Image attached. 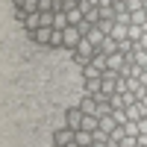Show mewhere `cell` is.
Returning a JSON list of instances; mask_svg holds the SVG:
<instances>
[{
  "mask_svg": "<svg viewBox=\"0 0 147 147\" xmlns=\"http://www.w3.org/2000/svg\"><path fill=\"white\" fill-rule=\"evenodd\" d=\"M74 50H77V62H80V65H88L91 56H94V47H91L88 38H80V44L74 47Z\"/></svg>",
  "mask_w": 147,
  "mask_h": 147,
  "instance_id": "obj_1",
  "label": "cell"
},
{
  "mask_svg": "<svg viewBox=\"0 0 147 147\" xmlns=\"http://www.w3.org/2000/svg\"><path fill=\"white\" fill-rule=\"evenodd\" d=\"M65 121H68V127L77 132V129L82 127V109H80V106H71L68 112H65Z\"/></svg>",
  "mask_w": 147,
  "mask_h": 147,
  "instance_id": "obj_2",
  "label": "cell"
},
{
  "mask_svg": "<svg viewBox=\"0 0 147 147\" xmlns=\"http://www.w3.org/2000/svg\"><path fill=\"white\" fill-rule=\"evenodd\" d=\"M80 38H82V35L77 32V27H68V30L62 32V44H65V47H71V50L80 44Z\"/></svg>",
  "mask_w": 147,
  "mask_h": 147,
  "instance_id": "obj_3",
  "label": "cell"
},
{
  "mask_svg": "<svg viewBox=\"0 0 147 147\" xmlns=\"http://www.w3.org/2000/svg\"><path fill=\"white\" fill-rule=\"evenodd\" d=\"M80 109H82V115H97V100H94L91 94H82Z\"/></svg>",
  "mask_w": 147,
  "mask_h": 147,
  "instance_id": "obj_4",
  "label": "cell"
},
{
  "mask_svg": "<svg viewBox=\"0 0 147 147\" xmlns=\"http://www.w3.org/2000/svg\"><path fill=\"white\" fill-rule=\"evenodd\" d=\"M127 41H147V32H144V27H127Z\"/></svg>",
  "mask_w": 147,
  "mask_h": 147,
  "instance_id": "obj_5",
  "label": "cell"
},
{
  "mask_svg": "<svg viewBox=\"0 0 147 147\" xmlns=\"http://www.w3.org/2000/svg\"><path fill=\"white\" fill-rule=\"evenodd\" d=\"M97 53H103V56H112V53H118V44H115V38H106L100 41V47H97Z\"/></svg>",
  "mask_w": 147,
  "mask_h": 147,
  "instance_id": "obj_6",
  "label": "cell"
},
{
  "mask_svg": "<svg viewBox=\"0 0 147 147\" xmlns=\"http://www.w3.org/2000/svg\"><path fill=\"white\" fill-rule=\"evenodd\" d=\"M74 144H80V147L94 144V141H91V132H88V129H77V132H74Z\"/></svg>",
  "mask_w": 147,
  "mask_h": 147,
  "instance_id": "obj_7",
  "label": "cell"
},
{
  "mask_svg": "<svg viewBox=\"0 0 147 147\" xmlns=\"http://www.w3.org/2000/svg\"><path fill=\"white\" fill-rule=\"evenodd\" d=\"M53 141L56 144H74V129L68 127V129H59L56 136H53Z\"/></svg>",
  "mask_w": 147,
  "mask_h": 147,
  "instance_id": "obj_8",
  "label": "cell"
},
{
  "mask_svg": "<svg viewBox=\"0 0 147 147\" xmlns=\"http://www.w3.org/2000/svg\"><path fill=\"white\" fill-rule=\"evenodd\" d=\"M85 38H88V41H91V47L97 50V47H100V41L106 38V35H103L100 30H97V27H91V30H88V35H85Z\"/></svg>",
  "mask_w": 147,
  "mask_h": 147,
  "instance_id": "obj_9",
  "label": "cell"
},
{
  "mask_svg": "<svg viewBox=\"0 0 147 147\" xmlns=\"http://www.w3.org/2000/svg\"><path fill=\"white\" fill-rule=\"evenodd\" d=\"M91 141H94L97 147H109V132H103V129H94V132H91Z\"/></svg>",
  "mask_w": 147,
  "mask_h": 147,
  "instance_id": "obj_10",
  "label": "cell"
},
{
  "mask_svg": "<svg viewBox=\"0 0 147 147\" xmlns=\"http://www.w3.org/2000/svg\"><path fill=\"white\" fill-rule=\"evenodd\" d=\"M18 9H24L27 15H35V12H38V0H21Z\"/></svg>",
  "mask_w": 147,
  "mask_h": 147,
  "instance_id": "obj_11",
  "label": "cell"
},
{
  "mask_svg": "<svg viewBox=\"0 0 147 147\" xmlns=\"http://www.w3.org/2000/svg\"><path fill=\"white\" fill-rule=\"evenodd\" d=\"M94 27H97V30H100L103 35H109V32H112V27H115V21H112V18H100V21H97V24H94Z\"/></svg>",
  "mask_w": 147,
  "mask_h": 147,
  "instance_id": "obj_12",
  "label": "cell"
},
{
  "mask_svg": "<svg viewBox=\"0 0 147 147\" xmlns=\"http://www.w3.org/2000/svg\"><path fill=\"white\" fill-rule=\"evenodd\" d=\"M50 35H53V30H47V27H38V30H35V32H32V38L44 44V41H50Z\"/></svg>",
  "mask_w": 147,
  "mask_h": 147,
  "instance_id": "obj_13",
  "label": "cell"
},
{
  "mask_svg": "<svg viewBox=\"0 0 147 147\" xmlns=\"http://www.w3.org/2000/svg\"><path fill=\"white\" fill-rule=\"evenodd\" d=\"M132 65L147 68V50H132Z\"/></svg>",
  "mask_w": 147,
  "mask_h": 147,
  "instance_id": "obj_14",
  "label": "cell"
},
{
  "mask_svg": "<svg viewBox=\"0 0 147 147\" xmlns=\"http://www.w3.org/2000/svg\"><path fill=\"white\" fill-rule=\"evenodd\" d=\"M80 129L94 132V129H97V115H82V127H80Z\"/></svg>",
  "mask_w": 147,
  "mask_h": 147,
  "instance_id": "obj_15",
  "label": "cell"
},
{
  "mask_svg": "<svg viewBox=\"0 0 147 147\" xmlns=\"http://www.w3.org/2000/svg\"><path fill=\"white\" fill-rule=\"evenodd\" d=\"M109 38H115V44H118V41H124V38H127V27H118V24H115L112 32H109Z\"/></svg>",
  "mask_w": 147,
  "mask_h": 147,
  "instance_id": "obj_16",
  "label": "cell"
},
{
  "mask_svg": "<svg viewBox=\"0 0 147 147\" xmlns=\"http://www.w3.org/2000/svg\"><path fill=\"white\" fill-rule=\"evenodd\" d=\"M97 91H100V77L85 80V94H97Z\"/></svg>",
  "mask_w": 147,
  "mask_h": 147,
  "instance_id": "obj_17",
  "label": "cell"
},
{
  "mask_svg": "<svg viewBox=\"0 0 147 147\" xmlns=\"http://www.w3.org/2000/svg\"><path fill=\"white\" fill-rule=\"evenodd\" d=\"M38 27H41V15H38V12H35V15H27V30L35 32Z\"/></svg>",
  "mask_w": 147,
  "mask_h": 147,
  "instance_id": "obj_18",
  "label": "cell"
},
{
  "mask_svg": "<svg viewBox=\"0 0 147 147\" xmlns=\"http://www.w3.org/2000/svg\"><path fill=\"white\" fill-rule=\"evenodd\" d=\"M91 65H94L97 71H106V56H103V53H97V50H94V56H91Z\"/></svg>",
  "mask_w": 147,
  "mask_h": 147,
  "instance_id": "obj_19",
  "label": "cell"
},
{
  "mask_svg": "<svg viewBox=\"0 0 147 147\" xmlns=\"http://www.w3.org/2000/svg\"><path fill=\"white\" fill-rule=\"evenodd\" d=\"M109 115H112V121H115V124H127V112H124V109H112V112H109Z\"/></svg>",
  "mask_w": 147,
  "mask_h": 147,
  "instance_id": "obj_20",
  "label": "cell"
},
{
  "mask_svg": "<svg viewBox=\"0 0 147 147\" xmlns=\"http://www.w3.org/2000/svg\"><path fill=\"white\" fill-rule=\"evenodd\" d=\"M100 91L109 97V94H115V80H100Z\"/></svg>",
  "mask_w": 147,
  "mask_h": 147,
  "instance_id": "obj_21",
  "label": "cell"
},
{
  "mask_svg": "<svg viewBox=\"0 0 147 147\" xmlns=\"http://www.w3.org/2000/svg\"><path fill=\"white\" fill-rule=\"evenodd\" d=\"M38 15H41V27L53 30V12H38Z\"/></svg>",
  "mask_w": 147,
  "mask_h": 147,
  "instance_id": "obj_22",
  "label": "cell"
},
{
  "mask_svg": "<svg viewBox=\"0 0 147 147\" xmlns=\"http://www.w3.org/2000/svg\"><path fill=\"white\" fill-rule=\"evenodd\" d=\"M124 127V136H138V127H136V121H127V124H121Z\"/></svg>",
  "mask_w": 147,
  "mask_h": 147,
  "instance_id": "obj_23",
  "label": "cell"
},
{
  "mask_svg": "<svg viewBox=\"0 0 147 147\" xmlns=\"http://www.w3.org/2000/svg\"><path fill=\"white\" fill-rule=\"evenodd\" d=\"M118 53H121V56H124V53H132V41H127V38L118 41Z\"/></svg>",
  "mask_w": 147,
  "mask_h": 147,
  "instance_id": "obj_24",
  "label": "cell"
},
{
  "mask_svg": "<svg viewBox=\"0 0 147 147\" xmlns=\"http://www.w3.org/2000/svg\"><path fill=\"white\" fill-rule=\"evenodd\" d=\"M94 77H100V71H97V68L88 62V65H85V80H94Z\"/></svg>",
  "mask_w": 147,
  "mask_h": 147,
  "instance_id": "obj_25",
  "label": "cell"
},
{
  "mask_svg": "<svg viewBox=\"0 0 147 147\" xmlns=\"http://www.w3.org/2000/svg\"><path fill=\"white\" fill-rule=\"evenodd\" d=\"M138 9H144L141 0H127V12H138Z\"/></svg>",
  "mask_w": 147,
  "mask_h": 147,
  "instance_id": "obj_26",
  "label": "cell"
},
{
  "mask_svg": "<svg viewBox=\"0 0 147 147\" xmlns=\"http://www.w3.org/2000/svg\"><path fill=\"white\" fill-rule=\"evenodd\" d=\"M121 147H136V136H124L121 138Z\"/></svg>",
  "mask_w": 147,
  "mask_h": 147,
  "instance_id": "obj_27",
  "label": "cell"
},
{
  "mask_svg": "<svg viewBox=\"0 0 147 147\" xmlns=\"http://www.w3.org/2000/svg\"><path fill=\"white\" fill-rule=\"evenodd\" d=\"M50 6H53V0H38V12H50Z\"/></svg>",
  "mask_w": 147,
  "mask_h": 147,
  "instance_id": "obj_28",
  "label": "cell"
},
{
  "mask_svg": "<svg viewBox=\"0 0 147 147\" xmlns=\"http://www.w3.org/2000/svg\"><path fill=\"white\" fill-rule=\"evenodd\" d=\"M50 44H62V32H59V30H53V35H50Z\"/></svg>",
  "mask_w": 147,
  "mask_h": 147,
  "instance_id": "obj_29",
  "label": "cell"
}]
</instances>
